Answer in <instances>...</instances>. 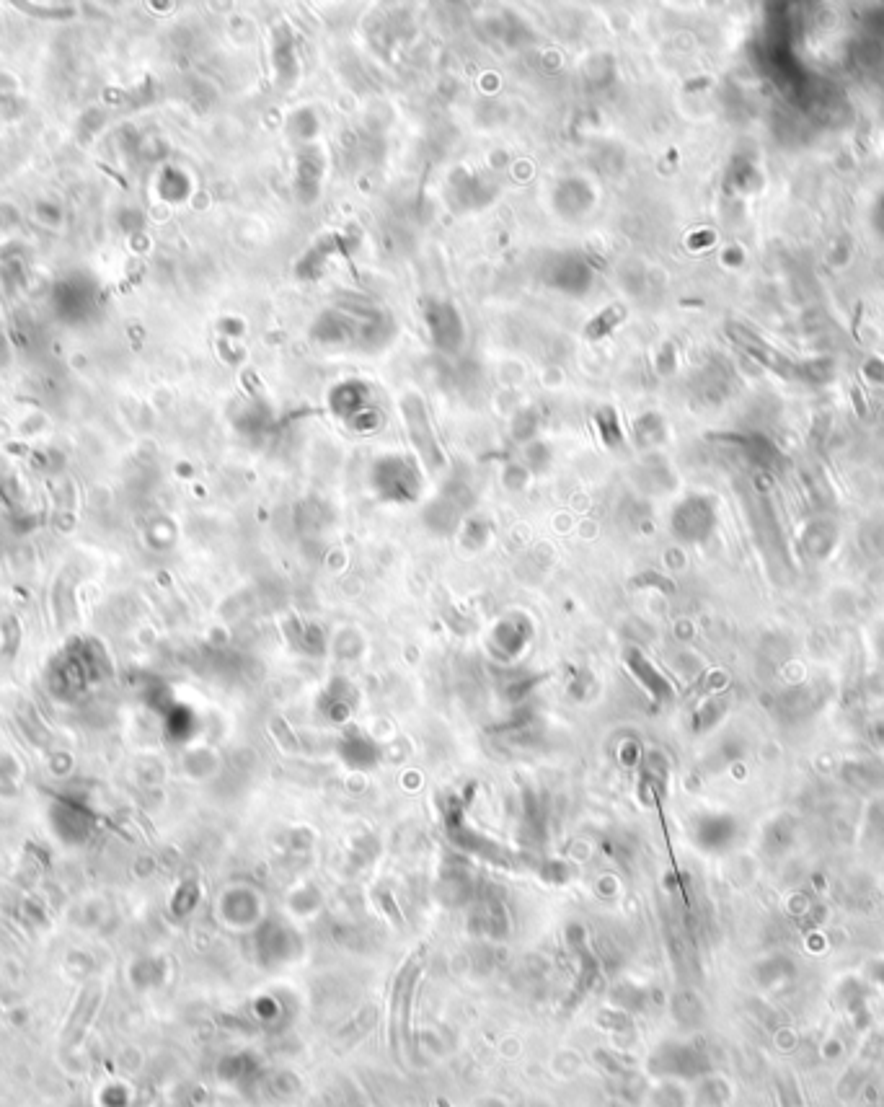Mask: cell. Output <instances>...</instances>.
Returning <instances> with one entry per match:
<instances>
[{
    "label": "cell",
    "mask_w": 884,
    "mask_h": 1107,
    "mask_svg": "<svg viewBox=\"0 0 884 1107\" xmlns=\"http://www.w3.org/2000/svg\"><path fill=\"white\" fill-rule=\"evenodd\" d=\"M864 833L869 841L884 844V795L872 797L864 813Z\"/></svg>",
    "instance_id": "7a4b0ae2"
},
{
    "label": "cell",
    "mask_w": 884,
    "mask_h": 1107,
    "mask_svg": "<svg viewBox=\"0 0 884 1107\" xmlns=\"http://www.w3.org/2000/svg\"><path fill=\"white\" fill-rule=\"evenodd\" d=\"M737 833H740V826L732 815H709L698 826V839L711 849H727L737 839Z\"/></svg>",
    "instance_id": "6da1fadb"
},
{
    "label": "cell",
    "mask_w": 884,
    "mask_h": 1107,
    "mask_svg": "<svg viewBox=\"0 0 884 1107\" xmlns=\"http://www.w3.org/2000/svg\"><path fill=\"white\" fill-rule=\"evenodd\" d=\"M631 670H634L636 676H642L644 683H649V691H652L654 696H667L670 694V686H667L665 678L657 673V670L652 668V663H647L639 652H631Z\"/></svg>",
    "instance_id": "3957f363"
},
{
    "label": "cell",
    "mask_w": 884,
    "mask_h": 1107,
    "mask_svg": "<svg viewBox=\"0 0 884 1107\" xmlns=\"http://www.w3.org/2000/svg\"><path fill=\"white\" fill-rule=\"evenodd\" d=\"M872 642H874V652H877V657L884 663V624L879 626L877 634H872Z\"/></svg>",
    "instance_id": "277c9868"
},
{
    "label": "cell",
    "mask_w": 884,
    "mask_h": 1107,
    "mask_svg": "<svg viewBox=\"0 0 884 1107\" xmlns=\"http://www.w3.org/2000/svg\"><path fill=\"white\" fill-rule=\"evenodd\" d=\"M869 970H872L874 981L884 986V963H869Z\"/></svg>",
    "instance_id": "5b68a950"
}]
</instances>
